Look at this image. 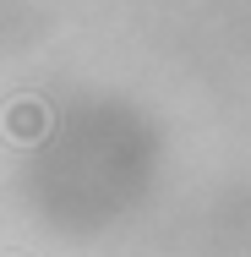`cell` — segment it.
<instances>
[{"label":"cell","mask_w":251,"mask_h":257,"mask_svg":"<svg viewBox=\"0 0 251 257\" xmlns=\"http://www.w3.org/2000/svg\"><path fill=\"white\" fill-rule=\"evenodd\" d=\"M6 132L22 137V143H33V137L44 132V109H39V104H17V109H6Z\"/></svg>","instance_id":"cell-1"}]
</instances>
